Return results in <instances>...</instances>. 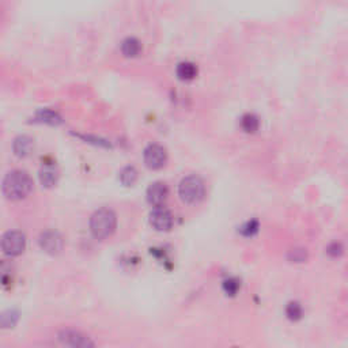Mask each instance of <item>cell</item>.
<instances>
[{"label": "cell", "instance_id": "obj_1", "mask_svg": "<svg viewBox=\"0 0 348 348\" xmlns=\"http://www.w3.org/2000/svg\"><path fill=\"white\" fill-rule=\"evenodd\" d=\"M33 189V181L26 172L12 170L5 176L3 181V193L7 199L19 200L26 198Z\"/></svg>", "mask_w": 348, "mask_h": 348}, {"label": "cell", "instance_id": "obj_2", "mask_svg": "<svg viewBox=\"0 0 348 348\" xmlns=\"http://www.w3.org/2000/svg\"><path fill=\"white\" fill-rule=\"evenodd\" d=\"M117 218L109 208H99L90 218V230L95 238L105 239L115 233Z\"/></svg>", "mask_w": 348, "mask_h": 348}, {"label": "cell", "instance_id": "obj_3", "mask_svg": "<svg viewBox=\"0 0 348 348\" xmlns=\"http://www.w3.org/2000/svg\"><path fill=\"white\" fill-rule=\"evenodd\" d=\"M178 193L182 202L188 204H195L200 202L204 196V182L198 176H188L180 184Z\"/></svg>", "mask_w": 348, "mask_h": 348}, {"label": "cell", "instance_id": "obj_4", "mask_svg": "<svg viewBox=\"0 0 348 348\" xmlns=\"http://www.w3.org/2000/svg\"><path fill=\"white\" fill-rule=\"evenodd\" d=\"M26 246V238L25 234L18 230H11L3 235L1 238V249L5 255L19 256L23 253Z\"/></svg>", "mask_w": 348, "mask_h": 348}, {"label": "cell", "instance_id": "obj_5", "mask_svg": "<svg viewBox=\"0 0 348 348\" xmlns=\"http://www.w3.org/2000/svg\"><path fill=\"white\" fill-rule=\"evenodd\" d=\"M59 340L67 348H95V344L91 339L75 329L62 331L59 333Z\"/></svg>", "mask_w": 348, "mask_h": 348}, {"label": "cell", "instance_id": "obj_6", "mask_svg": "<svg viewBox=\"0 0 348 348\" xmlns=\"http://www.w3.org/2000/svg\"><path fill=\"white\" fill-rule=\"evenodd\" d=\"M38 244H40L44 252H47L49 255H58L63 250L64 241H63V237L58 231L47 230V231L41 233L40 238H38Z\"/></svg>", "mask_w": 348, "mask_h": 348}, {"label": "cell", "instance_id": "obj_7", "mask_svg": "<svg viewBox=\"0 0 348 348\" xmlns=\"http://www.w3.org/2000/svg\"><path fill=\"white\" fill-rule=\"evenodd\" d=\"M167 154L166 150L159 144H150L144 150V162L145 165L151 169H159L165 165Z\"/></svg>", "mask_w": 348, "mask_h": 348}, {"label": "cell", "instance_id": "obj_8", "mask_svg": "<svg viewBox=\"0 0 348 348\" xmlns=\"http://www.w3.org/2000/svg\"><path fill=\"white\" fill-rule=\"evenodd\" d=\"M150 223L158 231H167L173 226V215L165 208H156L150 213Z\"/></svg>", "mask_w": 348, "mask_h": 348}, {"label": "cell", "instance_id": "obj_9", "mask_svg": "<svg viewBox=\"0 0 348 348\" xmlns=\"http://www.w3.org/2000/svg\"><path fill=\"white\" fill-rule=\"evenodd\" d=\"M169 189L161 181H156L154 184H151L148 189H147V200L150 202L152 206L159 207L167 198Z\"/></svg>", "mask_w": 348, "mask_h": 348}, {"label": "cell", "instance_id": "obj_10", "mask_svg": "<svg viewBox=\"0 0 348 348\" xmlns=\"http://www.w3.org/2000/svg\"><path fill=\"white\" fill-rule=\"evenodd\" d=\"M34 147V141L31 139L30 136L21 135L16 138L14 140V144H12V148H14V152H15L18 156H27L33 150Z\"/></svg>", "mask_w": 348, "mask_h": 348}, {"label": "cell", "instance_id": "obj_11", "mask_svg": "<svg viewBox=\"0 0 348 348\" xmlns=\"http://www.w3.org/2000/svg\"><path fill=\"white\" fill-rule=\"evenodd\" d=\"M198 73V67L191 62H181L177 66V76L182 80L193 79Z\"/></svg>", "mask_w": 348, "mask_h": 348}, {"label": "cell", "instance_id": "obj_12", "mask_svg": "<svg viewBox=\"0 0 348 348\" xmlns=\"http://www.w3.org/2000/svg\"><path fill=\"white\" fill-rule=\"evenodd\" d=\"M40 180L44 187H53L56 181H58V170L56 167L52 165H47L45 167H42L40 172Z\"/></svg>", "mask_w": 348, "mask_h": 348}, {"label": "cell", "instance_id": "obj_13", "mask_svg": "<svg viewBox=\"0 0 348 348\" xmlns=\"http://www.w3.org/2000/svg\"><path fill=\"white\" fill-rule=\"evenodd\" d=\"M121 51L128 58L136 56L138 53L140 52V42L135 37H127L121 44Z\"/></svg>", "mask_w": 348, "mask_h": 348}, {"label": "cell", "instance_id": "obj_14", "mask_svg": "<svg viewBox=\"0 0 348 348\" xmlns=\"http://www.w3.org/2000/svg\"><path fill=\"white\" fill-rule=\"evenodd\" d=\"M286 316L291 321H298L303 317V309L299 302H290L286 306Z\"/></svg>", "mask_w": 348, "mask_h": 348}, {"label": "cell", "instance_id": "obj_15", "mask_svg": "<svg viewBox=\"0 0 348 348\" xmlns=\"http://www.w3.org/2000/svg\"><path fill=\"white\" fill-rule=\"evenodd\" d=\"M136 178H138V172H136V169L134 166H125L120 172V180L127 187L132 185L136 181Z\"/></svg>", "mask_w": 348, "mask_h": 348}, {"label": "cell", "instance_id": "obj_16", "mask_svg": "<svg viewBox=\"0 0 348 348\" xmlns=\"http://www.w3.org/2000/svg\"><path fill=\"white\" fill-rule=\"evenodd\" d=\"M18 318H19V313L16 312V310H11L10 309V310H7V312L1 314L0 324H1V327L4 328V329L12 328L18 322Z\"/></svg>", "mask_w": 348, "mask_h": 348}, {"label": "cell", "instance_id": "obj_17", "mask_svg": "<svg viewBox=\"0 0 348 348\" xmlns=\"http://www.w3.org/2000/svg\"><path fill=\"white\" fill-rule=\"evenodd\" d=\"M241 127L246 132H255V131H257V128H259V119H257V116L252 115V113H246L241 119Z\"/></svg>", "mask_w": 348, "mask_h": 348}, {"label": "cell", "instance_id": "obj_18", "mask_svg": "<svg viewBox=\"0 0 348 348\" xmlns=\"http://www.w3.org/2000/svg\"><path fill=\"white\" fill-rule=\"evenodd\" d=\"M257 230H259V222L257 220H249L241 227V234L245 235V237H252V235H255L257 233Z\"/></svg>", "mask_w": 348, "mask_h": 348}, {"label": "cell", "instance_id": "obj_19", "mask_svg": "<svg viewBox=\"0 0 348 348\" xmlns=\"http://www.w3.org/2000/svg\"><path fill=\"white\" fill-rule=\"evenodd\" d=\"M223 288L227 292V295H235L239 288V281L237 279H234V278L226 279L223 281Z\"/></svg>", "mask_w": 348, "mask_h": 348}, {"label": "cell", "instance_id": "obj_20", "mask_svg": "<svg viewBox=\"0 0 348 348\" xmlns=\"http://www.w3.org/2000/svg\"><path fill=\"white\" fill-rule=\"evenodd\" d=\"M37 119L42 120V121H48V123H52L53 124V123H58L59 120H60V117H59L56 113L51 112V110H41V112H38Z\"/></svg>", "mask_w": 348, "mask_h": 348}, {"label": "cell", "instance_id": "obj_21", "mask_svg": "<svg viewBox=\"0 0 348 348\" xmlns=\"http://www.w3.org/2000/svg\"><path fill=\"white\" fill-rule=\"evenodd\" d=\"M305 257H306V255H305V252H303V250L295 249L291 252V260L301 263V261L305 260Z\"/></svg>", "mask_w": 348, "mask_h": 348}]
</instances>
